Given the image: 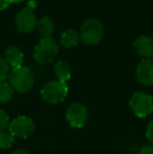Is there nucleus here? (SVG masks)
<instances>
[{"label": "nucleus", "mask_w": 153, "mask_h": 154, "mask_svg": "<svg viewBox=\"0 0 153 154\" xmlns=\"http://www.w3.org/2000/svg\"><path fill=\"white\" fill-rule=\"evenodd\" d=\"M10 85L14 89V91L24 93L27 92L33 88L34 86V75L31 69L26 66H19L13 68L8 75Z\"/></svg>", "instance_id": "f257e3e1"}, {"label": "nucleus", "mask_w": 153, "mask_h": 154, "mask_svg": "<svg viewBox=\"0 0 153 154\" xmlns=\"http://www.w3.org/2000/svg\"><path fill=\"white\" fill-rule=\"evenodd\" d=\"M80 40L87 45H94L101 42L104 37V26L102 22L96 18L84 21L80 29Z\"/></svg>", "instance_id": "f03ea898"}, {"label": "nucleus", "mask_w": 153, "mask_h": 154, "mask_svg": "<svg viewBox=\"0 0 153 154\" xmlns=\"http://www.w3.org/2000/svg\"><path fill=\"white\" fill-rule=\"evenodd\" d=\"M68 94V86L61 81H49L41 89L42 100L47 104L56 105L62 103Z\"/></svg>", "instance_id": "7ed1b4c3"}, {"label": "nucleus", "mask_w": 153, "mask_h": 154, "mask_svg": "<svg viewBox=\"0 0 153 154\" xmlns=\"http://www.w3.org/2000/svg\"><path fill=\"white\" fill-rule=\"evenodd\" d=\"M59 51V46L54 38H42L35 47L34 59L39 64H47L54 61Z\"/></svg>", "instance_id": "20e7f679"}, {"label": "nucleus", "mask_w": 153, "mask_h": 154, "mask_svg": "<svg viewBox=\"0 0 153 154\" xmlns=\"http://www.w3.org/2000/svg\"><path fill=\"white\" fill-rule=\"evenodd\" d=\"M129 107L137 118H147L153 113V97L149 93L136 91L129 100Z\"/></svg>", "instance_id": "39448f33"}, {"label": "nucleus", "mask_w": 153, "mask_h": 154, "mask_svg": "<svg viewBox=\"0 0 153 154\" xmlns=\"http://www.w3.org/2000/svg\"><path fill=\"white\" fill-rule=\"evenodd\" d=\"M65 118L67 123L72 128H83L88 120V110L84 104L75 102L68 106Z\"/></svg>", "instance_id": "423d86ee"}, {"label": "nucleus", "mask_w": 153, "mask_h": 154, "mask_svg": "<svg viewBox=\"0 0 153 154\" xmlns=\"http://www.w3.org/2000/svg\"><path fill=\"white\" fill-rule=\"evenodd\" d=\"M35 123L31 118L18 116L12 120L8 125V130L15 136L19 138H27L35 131Z\"/></svg>", "instance_id": "0eeeda50"}, {"label": "nucleus", "mask_w": 153, "mask_h": 154, "mask_svg": "<svg viewBox=\"0 0 153 154\" xmlns=\"http://www.w3.org/2000/svg\"><path fill=\"white\" fill-rule=\"evenodd\" d=\"M16 27L20 32H31L37 26V18L34 10L29 8H23L17 13L15 18Z\"/></svg>", "instance_id": "6e6552de"}, {"label": "nucleus", "mask_w": 153, "mask_h": 154, "mask_svg": "<svg viewBox=\"0 0 153 154\" xmlns=\"http://www.w3.org/2000/svg\"><path fill=\"white\" fill-rule=\"evenodd\" d=\"M135 75L141 84L145 86L153 85V58L142 60L137 65Z\"/></svg>", "instance_id": "1a4fd4ad"}, {"label": "nucleus", "mask_w": 153, "mask_h": 154, "mask_svg": "<svg viewBox=\"0 0 153 154\" xmlns=\"http://www.w3.org/2000/svg\"><path fill=\"white\" fill-rule=\"evenodd\" d=\"M133 47L136 54L145 59H149L153 57V38L149 36L137 37L133 42Z\"/></svg>", "instance_id": "9d476101"}, {"label": "nucleus", "mask_w": 153, "mask_h": 154, "mask_svg": "<svg viewBox=\"0 0 153 154\" xmlns=\"http://www.w3.org/2000/svg\"><path fill=\"white\" fill-rule=\"evenodd\" d=\"M3 59L10 65V67L12 66L13 68H16V67L22 66L24 55H23L22 51L18 46L12 45V46H8L5 49Z\"/></svg>", "instance_id": "9b49d317"}, {"label": "nucleus", "mask_w": 153, "mask_h": 154, "mask_svg": "<svg viewBox=\"0 0 153 154\" xmlns=\"http://www.w3.org/2000/svg\"><path fill=\"white\" fill-rule=\"evenodd\" d=\"M54 71L56 77L58 78V81H61L66 83L72 78V68L69 64L65 61H59L54 65Z\"/></svg>", "instance_id": "f8f14e48"}, {"label": "nucleus", "mask_w": 153, "mask_h": 154, "mask_svg": "<svg viewBox=\"0 0 153 154\" xmlns=\"http://www.w3.org/2000/svg\"><path fill=\"white\" fill-rule=\"evenodd\" d=\"M80 41V35L76 29H66L61 34L60 42L64 47L76 46Z\"/></svg>", "instance_id": "ddd939ff"}, {"label": "nucleus", "mask_w": 153, "mask_h": 154, "mask_svg": "<svg viewBox=\"0 0 153 154\" xmlns=\"http://www.w3.org/2000/svg\"><path fill=\"white\" fill-rule=\"evenodd\" d=\"M37 29L38 32L43 38H48L51 36V34L54 32L55 29V25L54 22L48 16H44L37 21Z\"/></svg>", "instance_id": "4468645a"}, {"label": "nucleus", "mask_w": 153, "mask_h": 154, "mask_svg": "<svg viewBox=\"0 0 153 154\" xmlns=\"http://www.w3.org/2000/svg\"><path fill=\"white\" fill-rule=\"evenodd\" d=\"M14 97V89L8 83H0V103H8Z\"/></svg>", "instance_id": "2eb2a0df"}, {"label": "nucleus", "mask_w": 153, "mask_h": 154, "mask_svg": "<svg viewBox=\"0 0 153 154\" xmlns=\"http://www.w3.org/2000/svg\"><path fill=\"white\" fill-rule=\"evenodd\" d=\"M15 143V136L10 131L0 132V148L8 149L13 146Z\"/></svg>", "instance_id": "dca6fc26"}, {"label": "nucleus", "mask_w": 153, "mask_h": 154, "mask_svg": "<svg viewBox=\"0 0 153 154\" xmlns=\"http://www.w3.org/2000/svg\"><path fill=\"white\" fill-rule=\"evenodd\" d=\"M11 72L10 65L6 63L5 60L2 57H0V83L5 82V80L8 78Z\"/></svg>", "instance_id": "f3484780"}, {"label": "nucleus", "mask_w": 153, "mask_h": 154, "mask_svg": "<svg viewBox=\"0 0 153 154\" xmlns=\"http://www.w3.org/2000/svg\"><path fill=\"white\" fill-rule=\"evenodd\" d=\"M8 125H10V118L3 110L0 109V132L5 131L8 128Z\"/></svg>", "instance_id": "a211bd4d"}, {"label": "nucleus", "mask_w": 153, "mask_h": 154, "mask_svg": "<svg viewBox=\"0 0 153 154\" xmlns=\"http://www.w3.org/2000/svg\"><path fill=\"white\" fill-rule=\"evenodd\" d=\"M146 136L149 140V142L153 145V119L148 123L147 127H146Z\"/></svg>", "instance_id": "6ab92c4d"}, {"label": "nucleus", "mask_w": 153, "mask_h": 154, "mask_svg": "<svg viewBox=\"0 0 153 154\" xmlns=\"http://www.w3.org/2000/svg\"><path fill=\"white\" fill-rule=\"evenodd\" d=\"M139 154H153V145H145L141 148Z\"/></svg>", "instance_id": "aec40b11"}, {"label": "nucleus", "mask_w": 153, "mask_h": 154, "mask_svg": "<svg viewBox=\"0 0 153 154\" xmlns=\"http://www.w3.org/2000/svg\"><path fill=\"white\" fill-rule=\"evenodd\" d=\"M8 5H10V2L8 0H0V12L6 10L8 8Z\"/></svg>", "instance_id": "412c9836"}, {"label": "nucleus", "mask_w": 153, "mask_h": 154, "mask_svg": "<svg viewBox=\"0 0 153 154\" xmlns=\"http://www.w3.org/2000/svg\"><path fill=\"white\" fill-rule=\"evenodd\" d=\"M12 154H29V152L26 150H24V149H17Z\"/></svg>", "instance_id": "4be33fe9"}, {"label": "nucleus", "mask_w": 153, "mask_h": 154, "mask_svg": "<svg viewBox=\"0 0 153 154\" xmlns=\"http://www.w3.org/2000/svg\"><path fill=\"white\" fill-rule=\"evenodd\" d=\"M10 3H19V2H22L23 0H8Z\"/></svg>", "instance_id": "5701e85b"}]
</instances>
